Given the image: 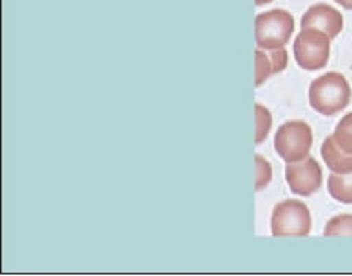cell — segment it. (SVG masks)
Wrapping results in <instances>:
<instances>
[{"label": "cell", "mask_w": 352, "mask_h": 276, "mask_svg": "<svg viewBox=\"0 0 352 276\" xmlns=\"http://www.w3.org/2000/svg\"><path fill=\"white\" fill-rule=\"evenodd\" d=\"M351 86L339 72H329L315 79L309 88V105L322 115H336L351 102Z\"/></svg>", "instance_id": "cell-1"}, {"label": "cell", "mask_w": 352, "mask_h": 276, "mask_svg": "<svg viewBox=\"0 0 352 276\" xmlns=\"http://www.w3.org/2000/svg\"><path fill=\"white\" fill-rule=\"evenodd\" d=\"M258 47L263 50L284 48L294 33V17L284 9H275L256 16L254 21Z\"/></svg>", "instance_id": "cell-2"}, {"label": "cell", "mask_w": 352, "mask_h": 276, "mask_svg": "<svg viewBox=\"0 0 352 276\" xmlns=\"http://www.w3.org/2000/svg\"><path fill=\"white\" fill-rule=\"evenodd\" d=\"M313 144L311 127L301 120H292L278 127L274 146L285 163H298L309 157Z\"/></svg>", "instance_id": "cell-3"}, {"label": "cell", "mask_w": 352, "mask_h": 276, "mask_svg": "<svg viewBox=\"0 0 352 276\" xmlns=\"http://www.w3.org/2000/svg\"><path fill=\"white\" fill-rule=\"evenodd\" d=\"M311 230V215L305 203L289 199L275 206L272 213L274 237H306Z\"/></svg>", "instance_id": "cell-4"}, {"label": "cell", "mask_w": 352, "mask_h": 276, "mask_svg": "<svg viewBox=\"0 0 352 276\" xmlns=\"http://www.w3.org/2000/svg\"><path fill=\"white\" fill-rule=\"evenodd\" d=\"M294 57L305 71L323 69L330 57V36L315 27H302L294 41Z\"/></svg>", "instance_id": "cell-5"}, {"label": "cell", "mask_w": 352, "mask_h": 276, "mask_svg": "<svg viewBox=\"0 0 352 276\" xmlns=\"http://www.w3.org/2000/svg\"><path fill=\"white\" fill-rule=\"evenodd\" d=\"M285 179L291 191L298 196H311L322 187V168L313 157L305 158L298 163H287Z\"/></svg>", "instance_id": "cell-6"}, {"label": "cell", "mask_w": 352, "mask_h": 276, "mask_svg": "<svg viewBox=\"0 0 352 276\" xmlns=\"http://www.w3.org/2000/svg\"><path fill=\"white\" fill-rule=\"evenodd\" d=\"M301 26L323 31V33L329 34L330 40H333L342 31L344 19L342 14L333 7L327 5V3H316L306 10L301 19Z\"/></svg>", "instance_id": "cell-7"}, {"label": "cell", "mask_w": 352, "mask_h": 276, "mask_svg": "<svg viewBox=\"0 0 352 276\" xmlns=\"http://www.w3.org/2000/svg\"><path fill=\"white\" fill-rule=\"evenodd\" d=\"M322 157L333 174H352V154L337 144L336 137H327L322 146Z\"/></svg>", "instance_id": "cell-8"}, {"label": "cell", "mask_w": 352, "mask_h": 276, "mask_svg": "<svg viewBox=\"0 0 352 276\" xmlns=\"http://www.w3.org/2000/svg\"><path fill=\"white\" fill-rule=\"evenodd\" d=\"M329 192L336 201L352 205V174H332L329 177Z\"/></svg>", "instance_id": "cell-9"}, {"label": "cell", "mask_w": 352, "mask_h": 276, "mask_svg": "<svg viewBox=\"0 0 352 276\" xmlns=\"http://www.w3.org/2000/svg\"><path fill=\"white\" fill-rule=\"evenodd\" d=\"M333 137L344 151L352 154V112L340 120L336 133H333Z\"/></svg>", "instance_id": "cell-10"}, {"label": "cell", "mask_w": 352, "mask_h": 276, "mask_svg": "<svg viewBox=\"0 0 352 276\" xmlns=\"http://www.w3.org/2000/svg\"><path fill=\"white\" fill-rule=\"evenodd\" d=\"M325 235H352V215H339L330 220L325 227Z\"/></svg>", "instance_id": "cell-11"}, {"label": "cell", "mask_w": 352, "mask_h": 276, "mask_svg": "<svg viewBox=\"0 0 352 276\" xmlns=\"http://www.w3.org/2000/svg\"><path fill=\"white\" fill-rule=\"evenodd\" d=\"M256 82L254 84L261 86L272 74H275V69H274V62H272L270 54H263L260 50H256Z\"/></svg>", "instance_id": "cell-12"}, {"label": "cell", "mask_w": 352, "mask_h": 276, "mask_svg": "<svg viewBox=\"0 0 352 276\" xmlns=\"http://www.w3.org/2000/svg\"><path fill=\"white\" fill-rule=\"evenodd\" d=\"M256 110V144H261L265 139H267L268 133H270L272 127V115L265 106L256 105L254 106Z\"/></svg>", "instance_id": "cell-13"}, {"label": "cell", "mask_w": 352, "mask_h": 276, "mask_svg": "<svg viewBox=\"0 0 352 276\" xmlns=\"http://www.w3.org/2000/svg\"><path fill=\"white\" fill-rule=\"evenodd\" d=\"M256 191H261L263 187H267L268 182L272 179V167L268 165V161L265 158H261L258 154L256 158Z\"/></svg>", "instance_id": "cell-14"}, {"label": "cell", "mask_w": 352, "mask_h": 276, "mask_svg": "<svg viewBox=\"0 0 352 276\" xmlns=\"http://www.w3.org/2000/svg\"><path fill=\"white\" fill-rule=\"evenodd\" d=\"M339 5H342L344 9H351L352 10V0H336Z\"/></svg>", "instance_id": "cell-15"}, {"label": "cell", "mask_w": 352, "mask_h": 276, "mask_svg": "<svg viewBox=\"0 0 352 276\" xmlns=\"http://www.w3.org/2000/svg\"><path fill=\"white\" fill-rule=\"evenodd\" d=\"M272 0H254V3H256V5H265V3H270Z\"/></svg>", "instance_id": "cell-16"}]
</instances>
